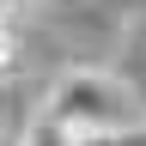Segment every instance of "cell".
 <instances>
[{"mask_svg":"<svg viewBox=\"0 0 146 146\" xmlns=\"http://www.w3.org/2000/svg\"><path fill=\"white\" fill-rule=\"evenodd\" d=\"M49 110L61 122H73L79 134H104V128H140L146 122V104L140 91L116 79V73H98V67H73L55 79L49 91Z\"/></svg>","mask_w":146,"mask_h":146,"instance_id":"obj_1","label":"cell"},{"mask_svg":"<svg viewBox=\"0 0 146 146\" xmlns=\"http://www.w3.org/2000/svg\"><path fill=\"white\" fill-rule=\"evenodd\" d=\"M18 6H25V0H0V12H6V18H12V12H18Z\"/></svg>","mask_w":146,"mask_h":146,"instance_id":"obj_5","label":"cell"},{"mask_svg":"<svg viewBox=\"0 0 146 146\" xmlns=\"http://www.w3.org/2000/svg\"><path fill=\"white\" fill-rule=\"evenodd\" d=\"M18 140H25V146H79V128H73V122H61V116H55V110L43 104Z\"/></svg>","mask_w":146,"mask_h":146,"instance_id":"obj_2","label":"cell"},{"mask_svg":"<svg viewBox=\"0 0 146 146\" xmlns=\"http://www.w3.org/2000/svg\"><path fill=\"white\" fill-rule=\"evenodd\" d=\"M0 146H25V140H18V134H0Z\"/></svg>","mask_w":146,"mask_h":146,"instance_id":"obj_6","label":"cell"},{"mask_svg":"<svg viewBox=\"0 0 146 146\" xmlns=\"http://www.w3.org/2000/svg\"><path fill=\"white\" fill-rule=\"evenodd\" d=\"M79 146H146V122H140V128H104V134H79Z\"/></svg>","mask_w":146,"mask_h":146,"instance_id":"obj_3","label":"cell"},{"mask_svg":"<svg viewBox=\"0 0 146 146\" xmlns=\"http://www.w3.org/2000/svg\"><path fill=\"white\" fill-rule=\"evenodd\" d=\"M18 67V43H12V25H6V12H0V79Z\"/></svg>","mask_w":146,"mask_h":146,"instance_id":"obj_4","label":"cell"}]
</instances>
